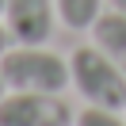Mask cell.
I'll list each match as a JSON object with an SVG mask.
<instances>
[{
    "label": "cell",
    "mask_w": 126,
    "mask_h": 126,
    "mask_svg": "<svg viewBox=\"0 0 126 126\" xmlns=\"http://www.w3.org/2000/svg\"><path fill=\"white\" fill-rule=\"evenodd\" d=\"M69 77L88 107L126 111V69H118L99 46H77L69 54Z\"/></svg>",
    "instance_id": "1"
},
{
    "label": "cell",
    "mask_w": 126,
    "mask_h": 126,
    "mask_svg": "<svg viewBox=\"0 0 126 126\" xmlns=\"http://www.w3.org/2000/svg\"><path fill=\"white\" fill-rule=\"evenodd\" d=\"M0 77L16 92H61L73 84L69 61L46 46H12L0 57Z\"/></svg>",
    "instance_id": "2"
},
{
    "label": "cell",
    "mask_w": 126,
    "mask_h": 126,
    "mask_svg": "<svg viewBox=\"0 0 126 126\" xmlns=\"http://www.w3.org/2000/svg\"><path fill=\"white\" fill-rule=\"evenodd\" d=\"M77 111L61 92H16L0 99V126H73Z\"/></svg>",
    "instance_id": "3"
},
{
    "label": "cell",
    "mask_w": 126,
    "mask_h": 126,
    "mask_svg": "<svg viewBox=\"0 0 126 126\" xmlns=\"http://www.w3.org/2000/svg\"><path fill=\"white\" fill-rule=\"evenodd\" d=\"M0 19L16 46H46L57 27V8L54 0H4Z\"/></svg>",
    "instance_id": "4"
},
{
    "label": "cell",
    "mask_w": 126,
    "mask_h": 126,
    "mask_svg": "<svg viewBox=\"0 0 126 126\" xmlns=\"http://www.w3.org/2000/svg\"><path fill=\"white\" fill-rule=\"evenodd\" d=\"M92 42L118 65L126 69V16L122 12H99V19L92 23Z\"/></svg>",
    "instance_id": "5"
},
{
    "label": "cell",
    "mask_w": 126,
    "mask_h": 126,
    "mask_svg": "<svg viewBox=\"0 0 126 126\" xmlns=\"http://www.w3.org/2000/svg\"><path fill=\"white\" fill-rule=\"evenodd\" d=\"M107 0H54L57 8V23L69 31H92V23L99 19Z\"/></svg>",
    "instance_id": "6"
},
{
    "label": "cell",
    "mask_w": 126,
    "mask_h": 126,
    "mask_svg": "<svg viewBox=\"0 0 126 126\" xmlns=\"http://www.w3.org/2000/svg\"><path fill=\"white\" fill-rule=\"evenodd\" d=\"M73 126H126V115L107 111V107H84V111H77Z\"/></svg>",
    "instance_id": "7"
},
{
    "label": "cell",
    "mask_w": 126,
    "mask_h": 126,
    "mask_svg": "<svg viewBox=\"0 0 126 126\" xmlns=\"http://www.w3.org/2000/svg\"><path fill=\"white\" fill-rule=\"evenodd\" d=\"M12 46H16V42H12V34H8V27H4V19H0V57L8 54Z\"/></svg>",
    "instance_id": "8"
},
{
    "label": "cell",
    "mask_w": 126,
    "mask_h": 126,
    "mask_svg": "<svg viewBox=\"0 0 126 126\" xmlns=\"http://www.w3.org/2000/svg\"><path fill=\"white\" fill-rule=\"evenodd\" d=\"M107 8H111V12H122V16H126V0H107Z\"/></svg>",
    "instance_id": "9"
},
{
    "label": "cell",
    "mask_w": 126,
    "mask_h": 126,
    "mask_svg": "<svg viewBox=\"0 0 126 126\" xmlns=\"http://www.w3.org/2000/svg\"><path fill=\"white\" fill-rule=\"evenodd\" d=\"M4 92H8V84H4V77H0V99H4Z\"/></svg>",
    "instance_id": "10"
},
{
    "label": "cell",
    "mask_w": 126,
    "mask_h": 126,
    "mask_svg": "<svg viewBox=\"0 0 126 126\" xmlns=\"http://www.w3.org/2000/svg\"><path fill=\"white\" fill-rule=\"evenodd\" d=\"M0 12H4V0H0Z\"/></svg>",
    "instance_id": "11"
}]
</instances>
